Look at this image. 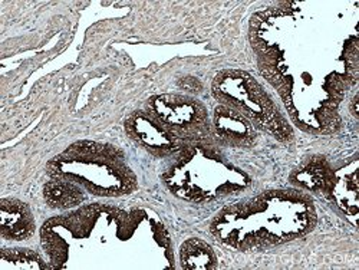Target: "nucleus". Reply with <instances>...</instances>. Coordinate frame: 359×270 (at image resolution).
<instances>
[{
    "instance_id": "1",
    "label": "nucleus",
    "mask_w": 359,
    "mask_h": 270,
    "mask_svg": "<svg viewBox=\"0 0 359 270\" xmlns=\"http://www.w3.org/2000/svg\"><path fill=\"white\" fill-rule=\"evenodd\" d=\"M213 95L223 105L243 114L250 123L280 141L292 138V130L262 86L246 72L224 71L213 82Z\"/></svg>"
},
{
    "instance_id": "2",
    "label": "nucleus",
    "mask_w": 359,
    "mask_h": 270,
    "mask_svg": "<svg viewBox=\"0 0 359 270\" xmlns=\"http://www.w3.org/2000/svg\"><path fill=\"white\" fill-rule=\"evenodd\" d=\"M147 109L177 138L190 142H207L213 130L207 111L198 101L183 95H157L147 102Z\"/></svg>"
},
{
    "instance_id": "3",
    "label": "nucleus",
    "mask_w": 359,
    "mask_h": 270,
    "mask_svg": "<svg viewBox=\"0 0 359 270\" xmlns=\"http://www.w3.org/2000/svg\"><path fill=\"white\" fill-rule=\"evenodd\" d=\"M126 130L137 144L157 157H165L178 153L184 147L182 140L177 138L148 111L134 112L127 119Z\"/></svg>"
},
{
    "instance_id": "4",
    "label": "nucleus",
    "mask_w": 359,
    "mask_h": 270,
    "mask_svg": "<svg viewBox=\"0 0 359 270\" xmlns=\"http://www.w3.org/2000/svg\"><path fill=\"white\" fill-rule=\"evenodd\" d=\"M213 133L230 147H252L256 142V131L249 119L238 111L220 105L215 109Z\"/></svg>"
},
{
    "instance_id": "5",
    "label": "nucleus",
    "mask_w": 359,
    "mask_h": 270,
    "mask_svg": "<svg viewBox=\"0 0 359 270\" xmlns=\"http://www.w3.org/2000/svg\"><path fill=\"white\" fill-rule=\"evenodd\" d=\"M0 229L8 240H27L35 233V220L31 208L16 198H2L0 201Z\"/></svg>"
},
{
    "instance_id": "6",
    "label": "nucleus",
    "mask_w": 359,
    "mask_h": 270,
    "mask_svg": "<svg viewBox=\"0 0 359 270\" xmlns=\"http://www.w3.org/2000/svg\"><path fill=\"white\" fill-rule=\"evenodd\" d=\"M43 197L52 208H72L83 201V193L69 180L57 178L46 183L43 187Z\"/></svg>"
},
{
    "instance_id": "7",
    "label": "nucleus",
    "mask_w": 359,
    "mask_h": 270,
    "mask_svg": "<svg viewBox=\"0 0 359 270\" xmlns=\"http://www.w3.org/2000/svg\"><path fill=\"white\" fill-rule=\"evenodd\" d=\"M331 170H329L326 161L315 158L292 174V182L311 191L326 190L331 184Z\"/></svg>"
},
{
    "instance_id": "8",
    "label": "nucleus",
    "mask_w": 359,
    "mask_h": 270,
    "mask_svg": "<svg viewBox=\"0 0 359 270\" xmlns=\"http://www.w3.org/2000/svg\"><path fill=\"white\" fill-rule=\"evenodd\" d=\"M183 269L205 270L216 269V255L213 249L200 238H190L180 250Z\"/></svg>"
},
{
    "instance_id": "9",
    "label": "nucleus",
    "mask_w": 359,
    "mask_h": 270,
    "mask_svg": "<svg viewBox=\"0 0 359 270\" xmlns=\"http://www.w3.org/2000/svg\"><path fill=\"white\" fill-rule=\"evenodd\" d=\"M11 263V267H23V269H48V266L42 262V259L31 252V250H22V249H12L4 250L2 253V266L5 267Z\"/></svg>"
}]
</instances>
